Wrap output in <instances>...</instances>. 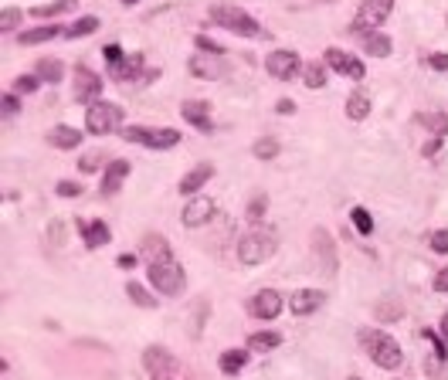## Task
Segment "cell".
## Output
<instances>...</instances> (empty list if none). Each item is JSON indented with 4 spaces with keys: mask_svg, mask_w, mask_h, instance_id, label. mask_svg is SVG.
Returning a JSON list of instances; mask_svg holds the SVG:
<instances>
[{
    "mask_svg": "<svg viewBox=\"0 0 448 380\" xmlns=\"http://www.w3.org/2000/svg\"><path fill=\"white\" fill-rule=\"evenodd\" d=\"M211 20H215L217 27L238 34V38H269V31H265L248 11H241L238 4H215V7H211Z\"/></svg>",
    "mask_w": 448,
    "mask_h": 380,
    "instance_id": "1",
    "label": "cell"
},
{
    "mask_svg": "<svg viewBox=\"0 0 448 380\" xmlns=\"http://www.w3.org/2000/svg\"><path fill=\"white\" fill-rule=\"evenodd\" d=\"M360 346L367 350V357H371L380 370H397L401 363H404V353H401V343L388 336L384 329H360Z\"/></svg>",
    "mask_w": 448,
    "mask_h": 380,
    "instance_id": "2",
    "label": "cell"
},
{
    "mask_svg": "<svg viewBox=\"0 0 448 380\" xmlns=\"http://www.w3.org/2000/svg\"><path fill=\"white\" fill-rule=\"evenodd\" d=\"M275 248H279L275 231L255 228L238 241V262H241V265H265V262L275 255Z\"/></svg>",
    "mask_w": 448,
    "mask_h": 380,
    "instance_id": "3",
    "label": "cell"
},
{
    "mask_svg": "<svg viewBox=\"0 0 448 380\" xmlns=\"http://www.w3.org/2000/svg\"><path fill=\"white\" fill-rule=\"evenodd\" d=\"M146 279H150V285H153L160 296H180V292H184V285H187L184 265L174 262V258H163V262L146 265Z\"/></svg>",
    "mask_w": 448,
    "mask_h": 380,
    "instance_id": "4",
    "label": "cell"
},
{
    "mask_svg": "<svg viewBox=\"0 0 448 380\" xmlns=\"http://www.w3.org/2000/svg\"><path fill=\"white\" fill-rule=\"evenodd\" d=\"M119 126H122V109H119L116 102L98 99V102H92L85 109V129L92 136H109V133H116Z\"/></svg>",
    "mask_w": 448,
    "mask_h": 380,
    "instance_id": "5",
    "label": "cell"
},
{
    "mask_svg": "<svg viewBox=\"0 0 448 380\" xmlns=\"http://www.w3.org/2000/svg\"><path fill=\"white\" fill-rule=\"evenodd\" d=\"M122 139L139 143V146H146V150H174L177 143H180V129H174V126H160V129L126 126V129H122Z\"/></svg>",
    "mask_w": 448,
    "mask_h": 380,
    "instance_id": "6",
    "label": "cell"
},
{
    "mask_svg": "<svg viewBox=\"0 0 448 380\" xmlns=\"http://www.w3.org/2000/svg\"><path fill=\"white\" fill-rule=\"evenodd\" d=\"M390 11H394V0H364L360 14H357L353 24H350V34H357V38L373 34V31L390 18Z\"/></svg>",
    "mask_w": 448,
    "mask_h": 380,
    "instance_id": "7",
    "label": "cell"
},
{
    "mask_svg": "<svg viewBox=\"0 0 448 380\" xmlns=\"http://www.w3.org/2000/svg\"><path fill=\"white\" fill-rule=\"evenodd\" d=\"M102 75H96L89 65H75V82H72V99L78 106H92L102 99Z\"/></svg>",
    "mask_w": 448,
    "mask_h": 380,
    "instance_id": "8",
    "label": "cell"
},
{
    "mask_svg": "<svg viewBox=\"0 0 448 380\" xmlns=\"http://www.w3.org/2000/svg\"><path fill=\"white\" fill-rule=\"evenodd\" d=\"M302 68H306V65H302L299 51H289V48H279V51H272V55L265 58V72H269L272 78H279V82L295 78Z\"/></svg>",
    "mask_w": 448,
    "mask_h": 380,
    "instance_id": "9",
    "label": "cell"
},
{
    "mask_svg": "<svg viewBox=\"0 0 448 380\" xmlns=\"http://www.w3.org/2000/svg\"><path fill=\"white\" fill-rule=\"evenodd\" d=\"M143 367H146L150 377H177L180 360H177L167 346H146L143 350Z\"/></svg>",
    "mask_w": 448,
    "mask_h": 380,
    "instance_id": "10",
    "label": "cell"
},
{
    "mask_svg": "<svg viewBox=\"0 0 448 380\" xmlns=\"http://www.w3.org/2000/svg\"><path fill=\"white\" fill-rule=\"evenodd\" d=\"M109 75L116 82H156L160 68H143V55H126L119 65L109 68Z\"/></svg>",
    "mask_w": 448,
    "mask_h": 380,
    "instance_id": "11",
    "label": "cell"
},
{
    "mask_svg": "<svg viewBox=\"0 0 448 380\" xmlns=\"http://www.w3.org/2000/svg\"><path fill=\"white\" fill-rule=\"evenodd\" d=\"M282 305H286V299H282L275 289H258L252 299H248V312H252L255 319H265V323H272L275 316L282 312Z\"/></svg>",
    "mask_w": 448,
    "mask_h": 380,
    "instance_id": "12",
    "label": "cell"
},
{
    "mask_svg": "<svg viewBox=\"0 0 448 380\" xmlns=\"http://www.w3.org/2000/svg\"><path fill=\"white\" fill-rule=\"evenodd\" d=\"M323 58H326V65H330L333 72L353 78V82H364V75H367L364 61H360V58H353V55H347V51H340V48H326Z\"/></svg>",
    "mask_w": 448,
    "mask_h": 380,
    "instance_id": "13",
    "label": "cell"
},
{
    "mask_svg": "<svg viewBox=\"0 0 448 380\" xmlns=\"http://www.w3.org/2000/svg\"><path fill=\"white\" fill-rule=\"evenodd\" d=\"M187 68H191V75L204 78V82H215V78H221L224 72H228V65H224V55H194L191 61H187Z\"/></svg>",
    "mask_w": 448,
    "mask_h": 380,
    "instance_id": "14",
    "label": "cell"
},
{
    "mask_svg": "<svg viewBox=\"0 0 448 380\" xmlns=\"http://www.w3.org/2000/svg\"><path fill=\"white\" fill-rule=\"evenodd\" d=\"M180 115L194 126V129H200V133H215V122H211V106L204 102V99H187L184 106H180Z\"/></svg>",
    "mask_w": 448,
    "mask_h": 380,
    "instance_id": "15",
    "label": "cell"
},
{
    "mask_svg": "<svg viewBox=\"0 0 448 380\" xmlns=\"http://www.w3.org/2000/svg\"><path fill=\"white\" fill-rule=\"evenodd\" d=\"M215 201L211 197H200V194H194V201L184 208V214H180V221L187 224V228H200V224H207L211 217H215Z\"/></svg>",
    "mask_w": 448,
    "mask_h": 380,
    "instance_id": "16",
    "label": "cell"
},
{
    "mask_svg": "<svg viewBox=\"0 0 448 380\" xmlns=\"http://www.w3.org/2000/svg\"><path fill=\"white\" fill-rule=\"evenodd\" d=\"M78 231H82V245L85 248H105L113 241V228L105 224V221H75Z\"/></svg>",
    "mask_w": 448,
    "mask_h": 380,
    "instance_id": "17",
    "label": "cell"
},
{
    "mask_svg": "<svg viewBox=\"0 0 448 380\" xmlns=\"http://www.w3.org/2000/svg\"><path fill=\"white\" fill-rule=\"evenodd\" d=\"M312 255H316V258H323L326 275H336V245H333V238H330V231H326V228L312 231Z\"/></svg>",
    "mask_w": 448,
    "mask_h": 380,
    "instance_id": "18",
    "label": "cell"
},
{
    "mask_svg": "<svg viewBox=\"0 0 448 380\" xmlns=\"http://www.w3.org/2000/svg\"><path fill=\"white\" fill-rule=\"evenodd\" d=\"M139 258L146 262V265H153V262H163V258H174L170 255V241L163 238V234H143V245H139Z\"/></svg>",
    "mask_w": 448,
    "mask_h": 380,
    "instance_id": "19",
    "label": "cell"
},
{
    "mask_svg": "<svg viewBox=\"0 0 448 380\" xmlns=\"http://www.w3.org/2000/svg\"><path fill=\"white\" fill-rule=\"evenodd\" d=\"M323 303H326V296L319 289H295L293 299H289V309H293V316H309Z\"/></svg>",
    "mask_w": 448,
    "mask_h": 380,
    "instance_id": "20",
    "label": "cell"
},
{
    "mask_svg": "<svg viewBox=\"0 0 448 380\" xmlns=\"http://www.w3.org/2000/svg\"><path fill=\"white\" fill-rule=\"evenodd\" d=\"M129 170H133V163H129V160H113V163L105 167V173H102V194H105V197H113V194L122 187V180L129 177Z\"/></svg>",
    "mask_w": 448,
    "mask_h": 380,
    "instance_id": "21",
    "label": "cell"
},
{
    "mask_svg": "<svg viewBox=\"0 0 448 380\" xmlns=\"http://www.w3.org/2000/svg\"><path fill=\"white\" fill-rule=\"evenodd\" d=\"M211 177H215V163H197L194 170H187L180 177V194H197Z\"/></svg>",
    "mask_w": 448,
    "mask_h": 380,
    "instance_id": "22",
    "label": "cell"
},
{
    "mask_svg": "<svg viewBox=\"0 0 448 380\" xmlns=\"http://www.w3.org/2000/svg\"><path fill=\"white\" fill-rule=\"evenodd\" d=\"M78 143H82V133H78L75 126L58 122V126L48 129V146H55V150H75Z\"/></svg>",
    "mask_w": 448,
    "mask_h": 380,
    "instance_id": "23",
    "label": "cell"
},
{
    "mask_svg": "<svg viewBox=\"0 0 448 380\" xmlns=\"http://www.w3.org/2000/svg\"><path fill=\"white\" fill-rule=\"evenodd\" d=\"M217 367H221L224 377H238V374L248 367V350H224V353L217 357Z\"/></svg>",
    "mask_w": 448,
    "mask_h": 380,
    "instance_id": "24",
    "label": "cell"
},
{
    "mask_svg": "<svg viewBox=\"0 0 448 380\" xmlns=\"http://www.w3.org/2000/svg\"><path fill=\"white\" fill-rule=\"evenodd\" d=\"M373 319H377L380 326L401 323V319H404V305H401V299H380V303L373 305Z\"/></svg>",
    "mask_w": 448,
    "mask_h": 380,
    "instance_id": "25",
    "label": "cell"
},
{
    "mask_svg": "<svg viewBox=\"0 0 448 380\" xmlns=\"http://www.w3.org/2000/svg\"><path fill=\"white\" fill-rule=\"evenodd\" d=\"M34 75H38L41 82H48V85H58L61 78H65V65H61L58 58H38Z\"/></svg>",
    "mask_w": 448,
    "mask_h": 380,
    "instance_id": "26",
    "label": "cell"
},
{
    "mask_svg": "<svg viewBox=\"0 0 448 380\" xmlns=\"http://www.w3.org/2000/svg\"><path fill=\"white\" fill-rule=\"evenodd\" d=\"M98 27H102V24H98V18H92V14H85V18H78L75 24H68L61 38H68V41H75V38H89V34H96Z\"/></svg>",
    "mask_w": 448,
    "mask_h": 380,
    "instance_id": "27",
    "label": "cell"
},
{
    "mask_svg": "<svg viewBox=\"0 0 448 380\" xmlns=\"http://www.w3.org/2000/svg\"><path fill=\"white\" fill-rule=\"evenodd\" d=\"M58 34H65V27H55V24H48V27H34V31H20V44L24 48H31V44H44V41L58 38Z\"/></svg>",
    "mask_w": 448,
    "mask_h": 380,
    "instance_id": "28",
    "label": "cell"
},
{
    "mask_svg": "<svg viewBox=\"0 0 448 380\" xmlns=\"http://www.w3.org/2000/svg\"><path fill=\"white\" fill-rule=\"evenodd\" d=\"M347 119H353V122H364L367 115H371V99H367V92H353L350 99H347Z\"/></svg>",
    "mask_w": 448,
    "mask_h": 380,
    "instance_id": "29",
    "label": "cell"
},
{
    "mask_svg": "<svg viewBox=\"0 0 448 380\" xmlns=\"http://www.w3.org/2000/svg\"><path fill=\"white\" fill-rule=\"evenodd\" d=\"M275 346H282V333H275V329H262V333L248 336V350H255V353H265Z\"/></svg>",
    "mask_w": 448,
    "mask_h": 380,
    "instance_id": "30",
    "label": "cell"
},
{
    "mask_svg": "<svg viewBox=\"0 0 448 380\" xmlns=\"http://www.w3.org/2000/svg\"><path fill=\"white\" fill-rule=\"evenodd\" d=\"M364 48H367V55H373V58H390V51H394V44H390V38L384 31L367 34V38H364Z\"/></svg>",
    "mask_w": 448,
    "mask_h": 380,
    "instance_id": "31",
    "label": "cell"
},
{
    "mask_svg": "<svg viewBox=\"0 0 448 380\" xmlns=\"http://www.w3.org/2000/svg\"><path fill=\"white\" fill-rule=\"evenodd\" d=\"M418 122L428 129L431 136H448V113H418Z\"/></svg>",
    "mask_w": 448,
    "mask_h": 380,
    "instance_id": "32",
    "label": "cell"
},
{
    "mask_svg": "<svg viewBox=\"0 0 448 380\" xmlns=\"http://www.w3.org/2000/svg\"><path fill=\"white\" fill-rule=\"evenodd\" d=\"M126 296H129V303L139 305V309H156V305H160V299H156L153 292H146L139 282H126Z\"/></svg>",
    "mask_w": 448,
    "mask_h": 380,
    "instance_id": "33",
    "label": "cell"
},
{
    "mask_svg": "<svg viewBox=\"0 0 448 380\" xmlns=\"http://www.w3.org/2000/svg\"><path fill=\"white\" fill-rule=\"evenodd\" d=\"M302 85H306V89H323V85H326V68H323L319 61H309V65L302 68Z\"/></svg>",
    "mask_w": 448,
    "mask_h": 380,
    "instance_id": "34",
    "label": "cell"
},
{
    "mask_svg": "<svg viewBox=\"0 0 448 380\" xmlns=\"http://www.w3.org/2000/svg\"><path fill=\"white\" fill-rule=\"evenodd\" d=\"M75 4H78V0H51V4H38L31 14L44 20V18H55V14H61V11H68V7H75Z\"/></svg>",
    "mask_w": 448,
    "mask_h": 380,
    "instance_id": "35",
    "label": "cell"
},
{
    "mask_svg": "<svg viewBox=\"0 0 448 380\" xmlns=\"http://www.w3.org/2000/svg\"><path fill=\"white\" fill-rule=\"evenodd\" d=\"M421 336H425V340L431 343V350H435V353H431V357H435V360H438V363H448V343L442 340V336H438V333H435V329H428V326H425V329H421Z\"/></svg>",
    "mask_w": 448,
    "mask_h": 380,
    "instance_id": "36",
    "label": "cell"
},
{
    "mask_svg": "<svg viewBox=\"0 0 448 380\" xmlns=\"http://www.w3.org/2000/svg\"><path fill=\"white\" fill-rule=\"evenodd\" d=\"M265 210H269V194H255L252 201H248V210H245V217H248L252 224H258V221L265 217Z\"/></svg>",
    "mask_w": 448,
    "mask_h": 380,
    "instance_id": "37",
    "label": "cell"
},
{
    "mask_svg": "<svg viewBox=\"0 0 448 380\" xmlns=\"http://www.w3.org/2000/svg\"><path fill=\"white\" fill-rule=\"evenodd\" d=\"M350 221H353V228L360 231L364 238H367V234H373V217H371V210H367V208H353L350 210Z\"/></svg>",
    "mask_w": 448,
    "mask_h": 380,
    "instance_id": "38",
    "label": "cell"
},
{
    "mask_svg": "<svg viewBox=\"0 0 448 380\" xmlns=\"http://www.w3.org/2000/svg\"><path fill=\"white\" fill-rule=\"evenodd\" d=\"M255 160H275L279 156V139H272V136H265V139H258L252 146Z\"/></svg>",
    "mask_w": 448,
    "mask_h": 380,
    "instance_id": "39",
    "label": "cell"
},
{
    "mask_svg": "<svg viewBox=\"0 0 448 380\" xmlns=\"http://www.w3.org/2000/svg\"><path fill=\"white\" fill-rule=\"evenodd\" d=\"M20 18H24V14H20L18 7H4V14H0V31H4V34H11V31L20 24Z\"/></svg>",
    "mask_w": 448,
    "mask_h": 380,
    "instance_id": "40",
    "label": "cell"
},
{
    "mask_svg": "<svg viewBox=\"0 0 448 380\" xmlns=\"http://www.w3.org/2000/svg\"><path fill=\"white\" fill-rule=\"evenodd\" d=\"M38 85H41L38 75H18V78H14V92H18V95L38 92Z\"/></svg>",
    "mask_w": 448,
    "mask_h": 380,
    "instance_id": "41",
    "label": "cell"
},
{
    "mask_svg": "<svg viewBox=\"0 0 448 380\" xmlns=\"http://www.w3.org/2000/svg\"><path fill=\"white\" fill-rule=\"evenodd\" d=\"M194 44H197V51H204V55H224V44H217V41L207 38V34H197Z\"/></svg>",
    "mask_w": 448,
    "mask_h": 380,
    "instance_id": "42",
    "label": "cell"
},
{
    "mask_svg": "<svg viewBox=\"0 0 448 380\" xmlns=\"http://www.w3.org/2000/svg\"><path fill=\"white\" fill-rule=\"evenodd\" d=\"M428 245H431V251H435V255H448V228L431 231V234H428Z\"/></svg>",
    "mask_w": 448,
    "mask_h": 380,
    "instance_id": "43",
    "label": "cell"
},
{
    "mask_svg": "<svg viewBox=\"0 0 448 380\" xmlns=\"http://www.w3.org/2000/svg\"><path fill=\"white\" fill-rule=\"evenodd\" d=\"M98 167H102V153H98V150L85 153V156L78 160V170H82V173H96Z\"/></svg>",
    "mask_w": 448,
    "mask_h": 380,
    "instance_id": "44",
    "label": "cell"
},
{
    "mask_svg": "<svg viewBox=\"0 0 448 380\" xmlns=\"http://www.w3.org/2000/svg\"><path fill=\"white\" fill-rule=\"evenodd\" d=\"M55 194H58V197H78V194H82V184H75V180H58V184H55Z\"/></svg>",
    "mask_w": 448,
    "mask_h": 380,
    "instance_id": "45",
    "label": "cell"
},
{
    "mask_svg": "<svg viewBox=\"0 0 448 380\" xmlns=\"http://www.w3.org/2000/svg\"><path fill=\"white\" fill-rule=\"evenodd\" d=\"M425 65L435 68V72H448V55H445V51H435V55L425 58Z\"/></svg>",
    "mask_w": 448,
    "mask_h": 380,
    "instance_id": "46",
    "label": "cell"
},
{
    "mask_svg": "<svg viewBox=\"0 0 448 380\" xmlns=\"http://www.w3.org/2000/svg\"><path fill=\"white\" fill-rule=\"evenodd\" d=\"M102 55H105V61H109V68H113V65H119V61L126 58V51H122L119 44H105V48H102Z\"/></svg>",
    "mask_w": 448,
    "mask_h": 380,
    "instance_id": "47",
    "label": "cell"
},
{
    "mask_svg": "<svg viewBox=\"0 0 448 380\" xmlns=\"http://www.w3.org/2000/svg\"><path fill=\"white\" fill-rule=\"evenodd\" d=\"M4 115H14V113H20V99H18V92H7L4 95Z\"/></svg>",
    "mask_w": 448,
    "mask_h": 380,
    "instance_id": "48",
    "label": "cell"
},
{
    "mask_svg": "<svg viewBox=\"0 0 448 380\" xmlns=\"http://www.w3.org/2000/svg\"><path fill=\"white\" fill-rule=\"evenodd\" d=\"M431 289L435 292H448V268H438V275L431 279Z\"/></svg>",
    "mask_w": 448,
    "mask_h": 380,
    "instance_id": "49",
    "label": "cell"
},
{
    "mask_svg": "<svg viewBox=\"0 0 448 380\" xmlns=\"http://www.w3.org/2000/svg\"><path fill=\"white\" fill-rule=\"evenodd\" d=\"M136 262H139V255H133V251H122V255L116 258L119 268H136Z\"/></svg>",
    "mask_w": 448,
    "mask_h": 380,
    "instance_id": "50",
    "label": "cell"
},
{
    "mask_svg": "<svg viewBox=\"0 0 448 380\" xmlns=\"http://www.w3.org/2000/svg\"><path fill=\"white\" fill-rule=\"evenodd\" d=\"M442 150V136H431L428 143H425V146H421V153H425V156H435V153Z\"/></svg>",
    "mask_w": 448,
    "mask_h": 380,
    "instance_id": "51",
    "label": "cell"
},
{
    "mask_svg": "<svg viewBox=\"0 0 448 380\" xmlns=\"http://www.w3.org/2000/svg\"><path fill=\"white\" fill-rule=\"evenodd\" d=\"M275 113H279V115H293L295 113V102H293V99H279Z\"/></svg>",
    "mask_w": 448,
    "mask_h": 380,
    "instance_id": "52",
    "label": "cell"
},
{
    "mask_svg": "<svg viewBox=\"0 0 448 380\" xmlns=\"http://www.w3.org/2000/svg\"><path fill=\"white\" fill-rule=\"evenodd\" d=\"M48 234H51V241H55V245H61V241H65V228H61L58 221L51 224V231H48Z\"/></svg>",
    "mask_w": 448,
    "mask_h": 380,
    "instance_id": "53",
    "label": "cell"
},
{
    "mask_svg": "<svg viewBox=\"0 0 448 380\" xmlns=\"http://www.w3.org/2000/svg\"><path fill=\"white\" fill-rule=\"evenodd\" d=\"M442 340L448 343V312H445V316H442Z\"/></svg>",
    "mask_w": 448,
    "mask_h": 380,
    "instance_id": "54",
    "label": "cell"
},
{
    "mask_svg": "<svg viewBox=\"0 0 448 380\" xmlns=\"http://www.w3.org/2000/svg\"><path fill=\"white\" fill-rule=\"evenodd\" d=\"M122 4H126V7H133V4H139V0H122Z\"/></svg>",
    "mask_w": 448,
    "mask_h": 380,
    "instance_id": "55",
    "label": "cell"
},
{
    "mask_svg": "<svg viewBox=\"0 0 448 380\" xmlns=\"http://www.w3.org/2000/svg\"><path fill=\"white\" fill-rule=\"evenodd\" d=\"M150 380H174V377H150Z\"/></svg>",
    "mask_w": 448,
    "mask_h": 380,
    "instance_id": "56",
    "label": "cell"
},
{
    "mask_svg": "<svg viewBox=\"0 0 448 380\" xmlns=\"http://www.w3.org/2000/svg\"><path fill=\"white\" fill-rule=\"evenodd\" d=\"M319 4H333V0H319Z\"/></svg>",
    "mask_w": 448,
    "mask_h": 380,
    "instance_id": "57",
    "label": "cell"
},
{
    "mask_svg": "<svg viewBox=\"0 0 448 380\" xmlns=\"http://www.w3.org/2000/svg\"><path fill=\"white\" fill-rule=\"evenodd\" d=\"M350 380H360V377H350Z\"/></svg>",
    "mask_w": 448,
    "mask_h": 380,
    "instance_id": "58",
    "label": "cell"
}]
</instances>
